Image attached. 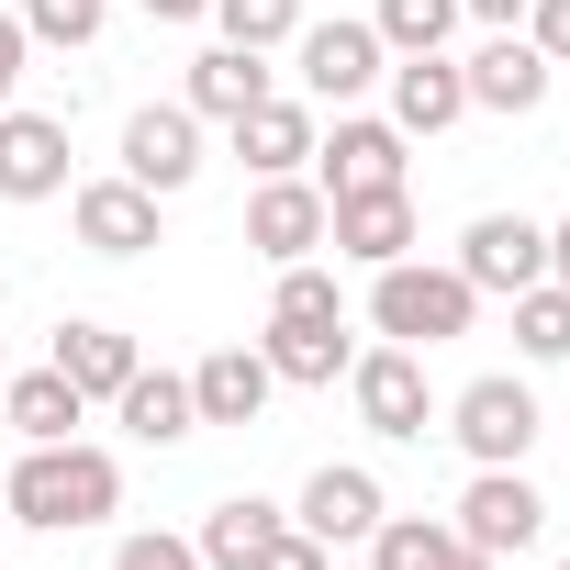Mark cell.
<instances>
[{
    "instance_id": "28",
    "label": "cell",
    "mask_w": 570,
    "mask_h": 570,
    "mask_svg": "<svg viewBox=\"0 0 570 570\" xmlns=\"http://www.w3.org/2000/svg\"><path fill=\"white\" fill-rule=\"evenodd\" d=\"M514 347H525L537 370H559V358H570V292H559V279L514 292Z\"/></svg>"
},
{
    "instance_id": "26",
    "label": "cell",
    "mask_w": 570,
    "mask_h": 570,
    "mask_svg": "<svg viewBox=\"0 0 570 570\" xmlns=\"http://www.w3.org/2000/svg\"><path fill=\"white\" fill-rule=\"evenodd\" d=\"M370 35H381L392 57H448V35H459V0H381V12H370Z\"/></svg>"
},
{
    "instance_id": "29",
    "label": "cell",
    "mask_w": 570,
    "mask_h": 570,
    "mask_svg": "<svg viewBox=\"0 0 570 570\" xmlns=\"http://www.w3.org/2000/svg\"><path fill=\"white\" fill-rule=\"evenodd\" d=\"M213 23H224V46H292L303 35V0H213Z\"/></svg>"
},
{
    "instance_id": "10",
    "label": "cell",
    "mask_w": 570,
    "mask_h": 570,
    "mask_svg": "<svg viewBox=\"0 0 570 570\" xmlns=\"http://www.w3.org/2000/svg\"><path fill=\"white\" fill-rule=\"evenodd\" d=\"M246 246L268 257V268H292V257H314L325 246V190L292 168V179H257L246 190Z\"/></svg>"
},
{
    "instance_id": "13",
    "label": "cell",
    "mask_w": 570,
    "mask_h": 570,
    "mask_svg": "<svg viewBox=\"0 0 570 570\" xmlns=\"http://www.w3.org/2000/svg\"><path fill=\"white\" fill-rule=\"evenodd\" d=\"M303 537H325V548H370V525H381V481L358 470V459H325L314 481H303V514H292Z\"/></svg>"
},
{
    "instance_id": "14",
    "label": "cell",
    "mask_w": 570,
    "mask_h": 570,
    "mask_svg": "<svg viewBox=\"0 0 570 570\" xmlns=\"http://www.w3.org/2000/svg\"><path fill=\"white\" fill-rule=\"evenodd\" d=\"M68 224H79L90 257H146V246H157V190H135V179H90V190L68 202Z\"/></svg>"
},
{
    "instance_id": "23",
    "label": "cell",
    "mask_w": 570,
    "mask_h": 570,
    "mask_svg": "<svg viewBox=\"0 0 570 570\" xmlns=\"http://www.w3.org/2000/svg\"><path fill=\"white\" fill-rule=\"evenodd\" d=\"M257 101H268V57H257V46L190 57V112H202V124H235V112H257Z\"/></svg>"
},
{
    "instance_id": "25",
    "label": "cell",
    "mask_w": 570,
    "mask_h": 570,
    "mask_svg": "<svg viewBox=\"0 0 570 570\" xmlns=\"http://www.w3.org/2000/svg\"><path fill=\"white\" fill-rule=\"evenodd\" d=\"M279 525H292L279 503H257V492H224V503L202 514V537H190V548H202V570H246V559H257Z\"/></svg>"
},
{
    "instance_id": "16",
    "label": "cell",
    "mask_w": 570,
    "mask_h": 570,
    "mask_svg": "<svg viewBox=\"0 0 570 570\" xmlns=\"http://www.w3.org/2000/svg\"><path fill=\"white\" fill-rule=\"evenodd\" d=\"M235 157H246V179H292V168H314V101H257V112H235Z\"/></svg>"
},
{
    "instance_id": "6",
    "label": "cell",
    "mask_w": 570,
    "mask_h": 570,
    "mask_svg": "<svg viewBox=\"0 0 570 570\" xmlns=\"http://www.w3.org/2000/svg\"><path fill=\"white\" fill-rule=\"evenodd\" d=\"M314 190H325V202L403 190V124H381V112H336V135H314Z\"/></svg>"
},
{
    "instance_id": "34",
    "label": "cell",
    "mask_w": 570,
    "mask_h": 570,
    "mask_svg": "<svg viewBox=\"0 0 570 570\" xmlns=\"http://www.w3.org/2000/svg\"><path fill=\"white\" fill-rule=\"evenodd\" d=\"M23 57H35V35H23V12H0V112H12V90H23Z\"/></svg>"
},
{
    "instance_id": "19",
    "label": "cell",
    "mask_w": 570,
    "mask_h": 570,
    "mask_svg": "<svg viewBox=\"0 0 570 570\" xmlns=\"http://www.w3.org/2000/svg\"><path fill=\"white\" fill-rule=\"evenodd\" d=\"M370 570H492L448 514H381L370 525Z\"/></svg>"
},
{
    "instance_id": "20",
    "label": "cell",
    "mask_w": 570,
    "mask_h": 570,
    "mask_svg": "<svg viewBox=\"0 0 570 570\" xmlns=\"http://www.w3.org/2000/svg\"><path fill=\"white\" fill-rule=\"evenodd\" d=\"M459 112H470L459 57H392V124H403V135H448Z\"/></svg>"
},
{
    "instance_id": "37",
    "label": "cell",
    "mask_w": 570,
    "mask_h": 570,
    "mask_svg": "<svg viewBox=\"0 0 570 570\" xmlns=\"http://www.w3.org/2000/svg\"><path fill=\"white\" fill-rule=\"evenodd\" d=\"M190 12H213V0H146V23H190Z\"/></svg>"
},
{
    "instance_id": "21",
    "label": "cell",
    "mask_w": 570,
    "mask_h": 570,
    "mask_svg": "<svg viewBox=\"0 0 570 570\" xmlns=\"http://www.w3.org/2000/svg\"><path fill=\"white\" fill-rule=\"evenodd\" d=\"M79 392H68V370L46 358V370H23V381H0V425H12L23 448H57V436H79Z\"/></svg>"
},
{
    "instance_id": "9",
    "label": "cell",
    "mask_w": 570,
    "mask_h": 570,
    "mask_svg": "<svg viewBox=\"0 0 570 570\" xmlns=\"http://www.w3.org/2000/svg\"><path fill=\"white\" fill-rule=\"evenodd\" d=\"M459 279H470V292H537V279H548V224H525V213H481L470 235H459Z\"/></svg>"
},
{
    "instance_id": "15",
    "label": "cell",
    "mask_w": 570,
    "mask_h": 570,
    "mask_svg": "<svg viewBox=\"0 0 570 570\" xmlns=\"http://www.w3.org/2000/svg\"><path fill=\"white\" fill-rule=\"evenodd\" d=\"M268 392H279V370H268L257 347H213V358L190 370V414H202V425H257Z\"/></svg>"
},
{
    "instance_id": "8",
    "label": "cell",
    "mask_w": 570,
    "mask_h": 570,
    "mask_svg": "<svg viewBox=\"0 0 570 570\" xmlns=\"http://www.w3.org/2000/svg\"><path fill=\"white\" fill-rule=\"evenodd\" d=\"M124 179L157 190V202L190 190V179H202V112H190V101H146V112L124 124Z\"/></svg>"
},
{
    "instance_id": "4",
    "label": "cell",
    "mask_w": 570,
    "mask_h": 570,
    "mask_svg": "<svg viewBox=\"0 0 570 570\" xmlns=\"http://www.w3.org/2000/svg\"><path fill=\"white\" fill-rule=\"evenodd\" d=\"M448 436H459L481 470H525V448H537V392H525L514 370H481V381L448 403Z\"/></svg>"
},
{
    "instance_id": "32",
    "label": "cell",
    "mask_w": 570,
    "mask_h": 570,
    "mask_svg": "<svg viewBox=\"0 0 570 570\" xmlns=\"http://www.w3.org/2000/svg\"><path fill=\"white\" fill-rule=\"evenodd\" d=\"M112 570H202V548H190V537H124Z\"/></svg>"
},
{
    "instance_id": "12",
    "label": "cell",
    "mask_w": 570,
    "mask_h": 570,
    "mask_svg": "<svg viewBox=\"0 0 570 570\" xmlns=\"http://www.w3.org/2000/svg\"><path fill=\"white\" fill-rule=\"evenodd\" d=\"M325 246H336V257H358V268L414 257V190H358V202H325Z\"/></svg>"
},
{
    "instance_id": "36",
    "label": "cell",
    "mask_w": 570,
    "mask_h": 570,
    "mask_svg": "<svg viewBox=\"0 0 570 570\" xmlns=\"http://www.w3.org/2000/svg\"><path fill=\"white\" fill-rule=\"evenodd\" d=\"M548 279L570 292V224H548Z\"/></svg>"
},
{
    "instance_id": "38",
    "label": "cell",
    "mask_w": 570,
    "mask_h": 570,
    "mask_svg": "<svg viewBox=\"0 0 570 570\" xmlns=\"http://www.w3.org/2000/svg\"><path fill=\"white\" fill-rule=\"evenodd\" d=\"M548 570H570V559H548Z\"/></svg>"
},
{
    "instance_id": "22",
    "label": "cell",
    "mask_w": 570,
    "mask_h": 570,
    "mask_svg": "<svg viewBox=\"0 0 570 570\" xmlns=\"http://www.w3.org/2000/svg\"><path fill=\"white\" fill-rule=\"evenodd\" d=\"M112 414H124V436H135V448H179V436H202V414H190V381H179V370H135V381L112 392Z\"/></svg>"
},
{
    "instance_id": "17",
    "label": "cell",
    "mask_w": 570,
    "mask_h": 570,
    "mask_svg": "<svg viewBox=\"0 0 570 570\" xmlns=\"http://www.w3.org/2000/svg\"><path fill=\"white\" fill-rule=\"evenodd\" d=\"M459 79H470V112H537L559 68H548V57H537L525 35H492V46H481V57H470Z\"/></svg>"
},
{
    "instance_id": "5",
    "label": "cell",
    "mask_w": 570,
    "mask_h": 570,
    "mask_svg": "<svg viewBox=\"0 0 570 570\" xmlns=\"http://www.w3.org/2000/svg\"><path fill=\"white\" fill-rule=\"evenodd\" d=\"M292 57H303V101H336V112H347L358 90L392 79V46H381L370 23H347V12H336V23H303Z\"/></svg>"
},
{
    "instance_id": "1",
    "label": "cell",
    "mask_w": 570,
    "mask_h": 570,
    "mask_svg": "<svg viewBox=\"0 0 570 570\" xmlns=\"http://www.w3.org/2000/svg\"><path fill=\"white\" fill-rule=\"evenodd\" d=\"M0 503H12V525H35V537H79V525L124 514V470H112V448L57 436V448H23V459H12Z\"/></svg>"
},
{
    "instance_id": "31",
    "label": "cell",
    "mask_w": 570,
    "mask_h": 570,
    "mask_svg": "<svg viewBox=\"0 0 570 570\" xmlns=\"http://www.w3.org/2000/svg\"><path fill=\"white\" fill-rule=\"evenodd\" d=\"M246 570H336V548H325V537H303V525H279V537H268Z\"/></svg>"
},
{
    "instance_id": "7",
    "label": "cell",
    "mask_w": 570,
    "mask_h": 570,
    "mask_svg": "<svg viewBox=\"0 0 570 570\" xmlns=\"http://www.w3.org/2000/svg\"><path fill=\"white\" fill-rule=\"evenodd\" d=\"M481 559H514V548H537L548 537V503H537V481L525 470H470V492H459V514H448Z\"/></svg>"
},
{
    "instance_id": "24",
    "label": "cell",
    "mask_w": 570,
    "mask_h": 570,
    "mask_svg": "<svg viewBox=\"0 0 570 570\" xmlns=\"http://www.w3.org/2000/svg\"><path fill=\"white\" fill-rule=\"evenodd\" d=\"M257 358H268L279 381H303V392H336L358 347H347V325H268V336H257Z\"/></svg>"
},
{
    "instance_id": "39",
    "label": "cell",
    "mask_w": 570,
    "mask_h": 570,
    "mask_svg": "<svg viewBox=\"0 0 570 570\" xmlns=\"http://www.w3.org/2000/svg\"><path fill=\"white\" fill-rule=\"evenodd\" d=\"M0 381H12V370H0Z\"/></svg>"
},
{
    "instance_id": "2",
    "label": "cell",
    "mask_w": 570,
    "mask_h": 570,
    "mask_svg": "<svg viewBox=\"0 0 570 570\" xmlns=\"http://www.w3.org/2000/svg\"><path fill=\"white\" fill-rule=\"evenodd\" d=\"M470 314H481V292H470L459 268H425V257L370 268V325L392 347H448V336H470Z\"/></svg>"
},
{
    "instance_id": "35",
    "label": "cell",
    "mask_w": 570,
    "mask_h": 570,
    "mask_svg": "<svg viewBox=\"0 0 570 570\" xmlns=\"http://www.w3.org/2000/svg\"><path fill=\"white\" fill-rule=\"evenodd\" d=\"M459 12H470V23H492V35H514V23L537 12V0H459Z\"/></svg>"
},
{
    "instance_id": "30",
    "label": "cell",
    "mask_w": 570,
    "mask_h": 570,
    "mask_svg": "<svg viewBox=\"0 0 570 570\" xmlns=\"http://www.w3.org/2000/svg\"><path fill=\"white\" fill-rule=\"evenodd\" d=\"M101 12H112V0H23V35L35 46H90Z\"/></svg>"
},
{
    "instance_id": "3",
    "label": "cell",
    "mask_w": 570,
    "mask_h": 570,
    "mask_svg": "<svg viewBox=\"0 0 570 570\" xmlns=\"http://www.w3.org/2000/svg\"><path fill=\"white\" fill-rule=\"evenodd\" d=\"M347 403H358V425H370V436L414 448V436L436 425V381H425V347H370V358H347Z\"/></svg>"
},
{
    "instance_id": "18",
    "label": "cell",
    "mask_w": 570,
    "mask_h": 570,
    "mask_svg": "<svg viewBox=\"0 0 570 570\" xmlns=\"http://www.w3.org/2000/svg\"><path fill=\"white\" fill-rule=\"evenodd\" d=\"M57 370H68V392H79V403H112V392H124L146 358H135V336H124V325L68 314V325H57Z\"/></svg>"
},
{
    "instance_id": "27",
    "label": "cell",
    "mask_w": 570,
    "mask_h": 570,
    "mask_svg": "<svg viewBox=\"0 0 570 570\" xmlns=\"http://www.w3.org/2000/svg\"><path fill=\"white\" fill-rule=\"evenodd\" d=\"M268 325H347V292H336V268L292 257V268H279V292H268Z\"/></svg>"
},
{
    "instance_id": "33",
    "label": "cell",
    "mask_w": 570,
    "mask_h": 570,
    "mask_svg": "<svg viewBox=\"0 0 570 570\" xmlns=\"http://www.w3.org/2000/svg\"><path fill=\"white\" fill-rule=\"evenodd\" d=\"M514 35H525V46H537L548 68H570V0H537V12H525Z\"/></svg>"
},
{
    "instance_id": "11",
    "label": "cell",
    "mask_w": 570,
    "mask_h": 570,
    "mask_svg": "<svg viewBox=\"0 0 570 570\" xmlns=\"http://www.w3.org/2000/svg\"><path fill=\"white\" fill-rule=\"evenodd\" d=\"M68 190V112H0V202Z\"/></svg>"
}]
</instances>
